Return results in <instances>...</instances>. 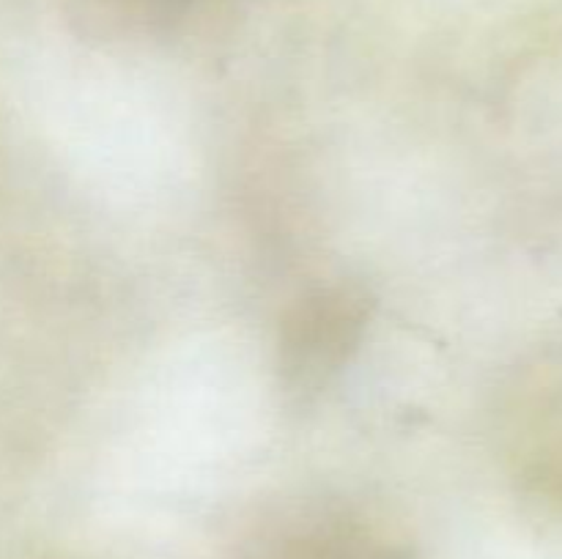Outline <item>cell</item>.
Wrapping results in <instances>:
<instances>
[{
  "mask_svg": "<svg viewBox=\"0 0 562 559\" xmlns=\"http://www.w3.org/2000/svg\"><path fill=\"white\" fill-rule=\"evenodd\" d=\"M373 299L362 285L307 290L280 318L278 376L296 398L316 395L344 370L366 340Z\"/></svg>",
  "mask_w": 562,
  "mask_h": 559,
  "instance_id": "6da1fadb",
  "label": "cell"
}]
</instances>
